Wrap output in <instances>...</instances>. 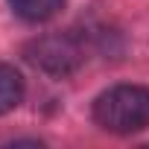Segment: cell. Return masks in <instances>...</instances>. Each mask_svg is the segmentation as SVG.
Segmentation results:
<instances>
[{
    "label": "cell",
    "mask_w": 149,
    "mask_h": 149,
    "mask_svg": "<svg viewBox=\"0 0 149 149\" xmlns=\"http://www.w3.org/2000/svg\"><path fill=\"white\" fill-rule=\"evenodd\" d=\"M94 120L114 134H134L149 126V88L114 85L94 100Z\"/></svg>",
    "instance_id": "1"
},
{
    "label": "cell",
    "mask_w": 149,
    "mask_h": 149,
    "mask_svg": "<svg viewBox=\"0 0 149 149\" xmlns=\"http://www.w3.org/2000/svg\"><path fill=\"white\" fill-rule=\"evenodd\" d=\"M76 56L64 41H58V38H50V41H41L38 44V56H29L35 64H44V67H50V70H67L70 67V58Z\"/></svg>",
    "instance_id": "2"
},
{
    "label": "cell",
    "mask_w": 149,
    "mask_h": 149,
    "mask_svg": "<svg viewBox=\"0 0 149 149\" xmlns=\"http://www.w3.org/2000/svg\"><path fill=\"white\" fill-rule=\"evenodd\" d=\"M21 100H24V79H21V73L15 67H9V64H0V114L18 108Z\"/></svg>",
    "instance_id": "3"
},
{
    "label": "cell",
    "mask_w": 149,
    "mask_h": 149,
    "mask_svg": "<svg viewBox=\"0 0 149 149\" xmlns=\"http://www.w3.org/2000/svg\"><path fill=\"white\" fill-rule=\"evenodd\" d=\"M61 3L64 0H9V6L15 9V15H21L24 21H32V24L53 18L61 9Z\"/></svg>",
    "instance_id": "4"
}]
</instances>
